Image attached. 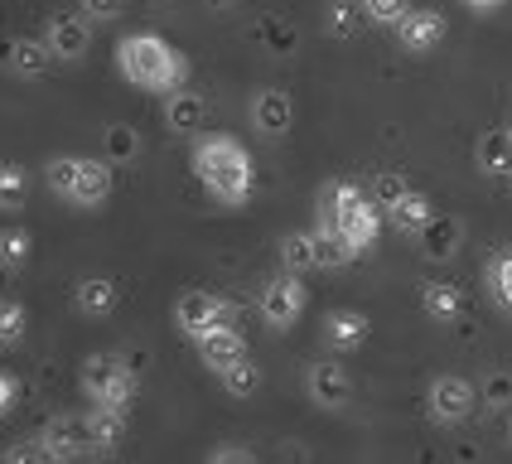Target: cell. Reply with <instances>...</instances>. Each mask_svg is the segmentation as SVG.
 <instances>
[{
	"mask_svg": "<svg viewBox=\"0 0 512 464\" xmlns=\"http://www.w3.org/2000/svg\"><path fill=\"white\" fill-rule=\"evenodd\" d=\"M281 261H285V271H295V276L314 271L319 266V257H314V232H290L281 242Z\"/></svg>",
	"mask_w": 512,
	"mask_h": 464,
	"instance_id": "25",
	"label": "cell"
},
{
	"mask_svg": "<svg viewBox=\"0 0 512 464\" xmlns=\"http://www.w3.org/2000/svg\"><path fill=\"white\" fill-rule=\"evenodd\" d=\"M102 160H112V165H131V160H141V131L136 126H126V121H116L102 131Z\"/></svg>",
	"mask_w": 512,
	"mask_h": 464,
	"instance_id": "22",
	"label": "cell"
},
{
	"mask_svg": "<svg viewBox=\"0 0 512 464\" xmlns=\"http://www.w3.org/2000/svg\"><path fill=\"white\" fill-rule=\"evenodd\" d=\"M0 464H58V460L44 450V440H15V445L0 455Z\"/></svg>",
	"mask_w": 512,
	"mask_h": 464,
	"instance_id": "33",
	"label": "cell"
},
{
	"mask_svg": "<svg viewBox=\"0 0 512 464\" xmlns=\"http://www.w3.org/2000/svg\"><path fill=\"white\" fill-rule=\"evenodd\" d=\"M29 252H34V237H29L25 228H0V271L25 266Z\"/></svg>",
	"mask_w": 512,
	"mask_h": 464,
	"instance_id": "27",
	"label": "cell"
},
{
	"mask_svg": "<svg viewBox=\"0 0 512 464\" xmlns=\"http://www.w3.org/2000/svg\"><path fill=\"white\" fill-rule=\"evenodd\" d=\"M305 300H310V295H305V281H300L295 271H285V276H271V281L261 286V300H256V305H261V319H266L271 329H290L295 319L305 315Z\"/></svg>",
	"mask_w": 512,
	"mask_h": 464,
	"instance_id": "8",
	"label": "cell"
},
{
	"mask_svg": "<svg viewBox=\"0 0 512 464\" xmlns=\"http://www.w3.org/2000/svg\"><path fill=\"white\" fill-rule=\"evenodd\" d=\"M78 5H83L87 20H116V15H121L131 0H78Z\"/></svg>",
	"mask_w": 512,
	"mask_h": 464,
	"instance_id": "37",
	"label": "cell"
},
{
	"mask_svg": "<svg viewBox=\"0 0 512 464\" xmlns=\"http://www.w3.org/2000/svg\"><path fill=\"white\" fill-rule=\"evenodd\" d=\"M397 39H401V49H411V54H430L445 39V15L440 10H411L397 25Z\"/></svg>",
	"mask_w": 512,
	"mask_h": 464,
	"instance_id": "14",
	"label": "cell"
},
{
	"mask_svg": "<svg viewBox=\"0 0 512 464\" xmlns=\"http://www.w3.org/2000/svg\"><path fill=\"white\" fill-rule=\"evenodd\" d=\"M252 121H256V131H261V136L281 141L285 131L295 126V102H290V92H281V87H266V92H256Z\"/></svg>",
	"mask_w": 512,
	"mask_h": 464,
	"instance_id": "11",
	"label": "cell"
},
{
	"mask_svg": "<svg viewBox=\"0 0 512 464\" xmlns=\"http://www.w3.org/2000/svg\"><path fill=\"white\" fill-rule=\"evenodd\" d=\"M358 5H363V15H368L372 25H392V29H397L401 20L416 10L411 0H358Z\"/></svg>",
	"mask_w": 512,
	"mask_h": 464,
	"instance_id": "31",
	"label": "cell"
},
{
	"mask_svg": "<svg viewBox=\"0 0 512 464\" xmlns=\"http://www.w3.org/2000/svg\"><path fill=\"white\" fill-rule=\"evenodd\" d=\"M116 300H121L116 276H83L78 290H73V305H78V315H87V319H107L116 310Z\"/></svg>",
	"mask_w": 512,
	"mask_h": 464,
	"instance_id": "15",
	"label": "cell"
},
{
	"mask_svg": "<svg viewBox=\"0 0 512 464\" xmlns=\"http://www.w3.org/2000/svg\"><path fill=\"white\" fill-rule=\"evenodd\" d=\"M479 165H484V174H512V136H508V126H503V131H488L484 141H479Z\"/></svg>",
	"mask_w": 512,
	"mask_h": 464,
	"instance_id": "24",
	"label": "cell"
},
{
	"mask_svg": "<svg viewBox=\"0 0 512 464\" xmlns=\"http://www.w3.org/2000/svg\"><path fill=\"white\" fill-rule=\"evenodd\" d=\"M508 136H512V121H508Z\"/></svg>",
	"mask_w": 512,
	"mask_h": 464,
	"instance_id": "43",
	"label": "cell"
},
{
	"mask_svg": "<svg viewBox=\"0 0 512 464\" xmlns=\"http://www.w3.org/2000/svg\"><path fill=\"white\" fill-rule=\"evenodd\" d=\"M78 382H83V392L92 397V406H126L131 411V402H136V368L126 363V358H116V353H92L83 363V373H78Z\"/></svg>",
	"mask_w": 512,
	"mask_h": 464,
	"instance_id": "5",
	"label": "cell"
},
{
	"mask_svg": "<svg viewBox=\"0 0 512 464\" xmlns=\"http://www.w3.org/2000/svg\"><path fill=\"white\" fill-rule=\"evenodd\" d=\"M87 421H92L97 455H112L116 445L126 440V421H131V411H126V406H92V411H87Z\"/></svg>",
	"mask_w": 512,
	"mask_h": 464,
	"instance_id": "18",
	"label": "cell"
},
{
	"mask_svg": "<svg viewBox=\"0 0 512 464\" xmlns=\"http://www.w3.org/2000/svg\"><path fill=\"white\" fill-rule=\"evenodd\" d=\"M218 382H223V392H232V397H252L256 387H261V368H256L252 358H242V363L223 368V373H218Z\"/></svg>",
	"mask_w": 512,
	"mask_h": 464,
	"instance_id": "28",
	"label": "cell"
},
{
	"mask_svg": "<svg viewBox=\"0 0 512 464\" xmlns=\"http://www.w3.org/2000/svg\"><path fill=\"white\" fill-rule=\"evenodd\" d=\"M29 329V310L20 300H0V344H15V339H25Z\"/></svg>",
	"mask_w": 512,
	"mask_h": 464,
	"instance_id": "32",
	"label": "cell"
},
{
	"mask_svg": "<svg viewBox=\"0 0 512 464\" xmlns=\"http://www.w3.org/2000/svg\"><path fill=\"white\" fill-rule=\"evenodd\" d=\"M305 387H310L314 406H329V411H339L343 402H348V392H353V382H348V373H343L334 358H324V363H314L310 373H305Z\"/></svg>",
	"mask_w": 512,
	"mask_h": 464,
	"instance_id": "13",
	"label": "cell"
},
{
	"mask_svg": "<svg viewBox=\"0 0 512 464\" xmlns=\"http://www.w3.org/2000/svg\"><path fill=\"white\" fill-rule=\"evenodd\" d=\"M474 402H479V392H474V382H464V377L455 373H445V377H435L430 382V416L435 421H445V426H455V421H464L469 411H474Z\"/></svg>",
	"mask_w": 512,
	"mask_h": 464,
	"instance_id": "10",
	"label": "cell"
},
{
	"mask_svg": "<svg viewBox=\"0 0 512 464\" xmlns=\"http://www.w3.org/2000/svg\"><path fill=\"white\" fill-rule=\"evenodd\" d=\"M199 358H203V368L223 373V368H232V363L247 358V334H242L237 324H223V329H213V334L199 339Z\"/></svg>",
	"mask_w": 512,
	"mask_h": 464,
	"instance_id": "12",
	"label": "cell"
},
{
	"mask_svg": "<svg viewBox=\"0 0 512 464\" xmlns=\"http://www.w3.org/2000/svg\"><path fill=\"white\" fill-rule=\"evenodd\" d=\"M44 44L54 49V58H63V63H78V58L87 54V44H92V20H87L83 10L49 15V25H44Z\"/></svg>",
	"mask_w": 512,
	"mask_h": 464,
	"instance_id": "9",
	"label": "cell"
},
{
	"mask_svg": "<svg viewBox=\"0 0 512 464\" xmlns=\"http://www.w3.org/2000/svg\"><path fill=\"white\" fill-rule=\"evenodd\" d=\"M314 257H319V266H343V261H353L358 252L339 237V228H324V223H319V228H314Z\"/></svg>",
	"mask_w": 512,
	"mask_h": 464,
	"instance_id": "26",
	"label": "cell"
},
{
	"mask_svg": "<svg viewBox=\"0 0 512 464\" xmlns=\"http://www.w3.org/2000/svg\"><path fill=\"white\" fill-rule=\"evenodd\" d=\"M498 295L512 305V257H503L498 261Z\"/></svg>",
	"mask_w": 512,
	"mask_h": 464,
	"instance_id": "39",
	"label": "cell"
},
{
	"mask_svg": "<svg viewBox=\"0 0 512 464\" xmlns=\"http://www.w3.org/2000/svg\"><path fill=\"white\" fill-rule=\"evenodd\" d=\"M416 237H421V252H426L430 261H450L459 252V242H464V223L450 218V213H435Z\"/></svg>",
	"mask_w": 512,
	"mask_h": 464,
	"instance_id": "16",
	"label": "cell"
},
{
	"mask_svg": "<svg viewBox=\"0 0 512 464\" xmlns=\"http://www.w3.org/2000/svg\"><path fill=\"white\" fill-rule=\"evenodd\" d=\"M29 199V174L10 160H0V208H20Z\"/></svg>",
	"mask_w": 512,
	"mask_h": 464,
	"instance_id": "30",
	"label": "cell"
},
{
	"mask_svg": "<svg viewBox=\"0 0 512 464\" xmlns=\"http://www.w3.org/2000/svg\"><path fill=\"white\" fill-rule=\"evenodd\" d=\"M15 402H20V377L0 368V416H5V411H10Z\"/></svg>",
	"mask_w": 512,
	"mask_h": 464,
	"instance_id": "38",
	"label": "cell"
},
{
	"mask_svg": "<svg viewBox=\"0 0 512 464\" xmlns=\"http://www.w3.org/2000/svg\"><path fill=\"white\" fill-rule=\"evenodd\" d=\"M116 68H121V78L131 87L160 92V97L179 92L184 78H189V58L179 54L170 39H160V34H126L116 44Z\"/></svg>",
	"mask_w": 512,
	"mask_h": 464,
	"instance_id": "1",
	"label": "cell"
},
{
	"mask_svg": "<svg viewBox=\"0 0 512 464\" xmlns=\"http://www.w3.org/2000/svg\"><path fill=\"white\" fill-rule=\"evenodd\" d=\"M484 402L488 406H512V373H493L484 382Z\"/></svg>",
	"mask_w": 512,
	"mask_h": 464,
	"instance_id": "36",
	"label": "cell"
},
{
	"mask_svg": "<svg viewBox=\"0 0 512 464\" xmlns=\"http://www.w3.org/2000/svg\"><path fill=\"white\" fill-rule=\"evenodd\" d=\"M319 223L324 228H339V237L363 257L377 232H382V213H377V199L363 194L358 184H329L324 199H319Z\"/></svg>",
	"mask_w": 512,
	"mask_h": 464,
	"instance_id": "3",
	"label": "cell"
},
{
	"mask_svg": "<svg viewBox=\"0 0 512 464\" xmlns=\"http://www.w3.org/2000/svg\"><path fill=\"white\" fill-rule=\"evenodd\" d=\"M464 5H469V10H479V15H488V10H498L503 0H464Z\"/></svg>",
	"mask_w": 512,
	"mask_h": 464,
	"instance_id": "41",
	"label": "cell"
},
{
	"mask_svg": "<svg viewBox=\"0 0 512 464\" xmlns=\"http://www.w3.org/2000/svg\"><path fill=\"white\" fill-rule=\"evenodd\" d=\"M203 116H208V102H203L199 92L179 87V92H170V97H165V121H170V131H179V136L199 131Z\"/></svg>",
	"mask_w": 512,
	"mask_h": 464,
	"instance_id": "19",
	"label": "cell"
},
{
	"mask_svg": "<svg viewBox=\"0 0 512 464\" xmlns=\"http://www.w3.org/2000/svg\"><path fill=\"white\" fill-rule=\"evenodd\" d=\"M39 440H44V450H49L58 464L97 455V440H92V421H87V416H49Z\"/></svg>",
	"mask_w": 512,
	"mask_h": 464,
	"instance_id": "7",
	"label": "cell"
},
{
	"mask_svg": "<svg viewBox=\"0 0 512 464\" xmlns=\"http://www.w3.org/2000/svg\"><path fill=\"white\" fill-rule=\"evenodd\" d=\"M203 5H213V10H228V5H237V0H203Z\"/></svg>",
	"mask_w": 512,
	"mask_h": 464,
	"instance_id": "42",
	"label": "cell"
},
{
	"mask_svg": "<svg viewBox=\"0 0 512 464\" xmlns=\"http://www.w3.org/2000/svg\"><path fill=\"white\" fill-rule=\"evenodd\" d=\"M387 218H392V228H401V232H421L435 218V203L426 199V194H416V189H406L392 208H387Z\"/></svg>",
	"mask_w": 512,
	"mask_h": 464,
	"instance_id": "21",
	"label": "cell"
},
{
	"mask_svg": "<svg viewBox=\"0 0 512 464\" xmlns=\"http://www.w3.org/2000/svg\"><path fill=\"white\" fill-rule=\"evenodd\" d=\"M406 189H411V184H406L401 174L387 170V174H377V179H372V189H368V194L377 199V208H392V203H397L401 194H406Z\"/></svg>",
	"mask_w": 512,
	"mask_h": 464,
	"instance_id": "34",
	"label": "cell"
},
{
	"mask_svg": "<svg viewBox=\"0 0 512 464\" xmlns=\"http://www.w3.org/2000/svg\"><path fill=\"white\" fill-rule=\"evenodd\" d=\"M5 63L20 73V78H44L49 68H54L58 58L54 49L44 44V39H10V49H5Z\"/></svg>",
	"mask_w": 512,
	"mask_h": 464,
	"instance_id": "17",
	"label": "cell"
},
{
	"mask_svg": "<svg viewBox=\"0 0 512 464\" xmlns=\"http://www.w3.org/2000/svg\"><path fill=\"white\" fill-rule=\"evenodd\" d=\"M194 174H199V184L218 203L252 199V184H256L252 155H247V145L232 141V136H203L194 145Z\"/></svg>",
	"mask_w": 512,
	"mask_h": 464,
	"instance_id": "2",
	"label": "cell"
},
{
	"mask_svg": "<svg viewBox=\"0 0 512 464\" xmlns=\"http://www.w3.org/2000/svg\"><path fill=\"white\" fill-rule=\"evenodd\" d=\"M324 339L348 353V348H358L368 339V315H358V310H334V315L324 319Z\"/></svg>",
	"mask_w": 512,
	"mask_h": 464,
	"instance_id": "20",
	"label": "cell"
},
{
	"mask_svg": "<svg viewBox=\"0 0 512 464\" xmlns=\"http://www.w3.org/2000/svg\"><path fill=\"white\" fill-rule=\"evenodd\" d=\"M358 10H363V5H353V0H334V5H329V29H334V34H353Z\"/></svg>",
	"mask_w": 512,
	"mask_h": 464,
	"instance_id": "35",
	"label": "cell"
},
{
	"mask_svg": "<svg viewBox=\"0 0 512 464\" xmlns=\"http://www.w3.org/2000/svg\"><path fill=\"white\" fill-rule=\"evenodd\" d=\"M174 324H179V334H189V339L199 344L203 334L232 324V305L223 295H213V290H184V295L174 300Z\"/></svg>",
	"mask_w": 512,
	"mask_h": 464,
	"instance_id": "6",
	"label": "cell"
},
{
	"mask_svg": "<svg viewBox=\"0 0 512 464\" xmlns=\"http://www.w3.org/2000/svg\"><path fill=\"white\" fill-rule=\"evenodd\" d=\"M421 310H426L430 319H455L459 310H464V295H459V286H450V281H426V286H421Z\"/></svg>",
	"mask_w": 512,
	"mask_h": 464,
	"instance_id": "23",
	"label": "cell"
},
{
	"mask_svg": "<svg viewBox=\"0 0 512 464\" xmlns=\"http://www.w3.org/2000/svg\"><path fill=\"white\" fill-rule=\"evenodd\" d=\"M256 39H261L271 54H290V49H295V29L285 25L281 15H261V20H256Z\"/></svg>",
	"mask_w": 512,
	"mask_h": 464,
	"instance_id": "29",
	"label": "cell"
},
{
	"mask_svg": "<svg viewBox=\"0 0 512 464\" xmlns=\"http://www.w3.org/2000/svg\"><path fill=\"white\" fill-rule=\"evenodd\" d=\"M44 184L54 199L73 208H102L112 199V160H87V155H54L44 165Z\"/></svg>",
	"mask_w": 512,
	"mask_h": 464,
	"instance_id": "4",
	"label": "cell"
},
{
	"mask_svg": "<svg viewBox=\"0 0 512 464\" xmlns=\"http://www.w3.org/2000/svg\"><path fill=\"white\" fill-rule=\"evenodd\" d=\"M208 464H252V455H242V450H218Z\"/></svg>",
	"mask_w": 512,
	"mask_h": 464,
	"instance_id": "40",
	"label": "cell"
}]
</instances>
